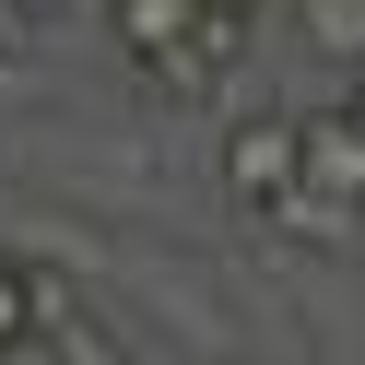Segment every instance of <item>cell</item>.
<instances>
[{
  "label": "cell",
  "mask_w": 365,
  "mask_h": 365,
  "mask_svg": "<svg viewBox=\"0 0 365 365\" xmlns=\"http://www.w3.org/2000/svg\"><path fill=\"white\" fill-rule=\"evenodd\" d=\"M118 12V48H130V71H153V59L177 48V36L200 24V0H106Z\"/></svg>",
  "instance_id": "4"
},
{
  "label": "cell",
  "mask_w": 365,
  "mask_h": 365,
  "mask_svg": "<svg viewBox=\"0 0 365 365\" xmlns=\"http://www.w3.org/2000/svg\"><path fill=\"white\" fill-rule=\"evenodd\" d=\"M24 341H48V283L0 247V354H24Z\"/></svg>",
  "instance_id": "6"
},
{
  "label": "cell",
  "mask_w": 365,
  "mask_h": 365,
  "mask_svg": "<svg viewBox=\"0 0 365 365\" xmlns=\"http://www.w3.org/2000/svg\"><path fill=\"white\" fill-rule=\"evenodd\" d=\"M294 177H307V106H247V118L224 130V200L259 224Z\"/></svg>",
  "instance_id": "1"
},
{
  "label": "cell",
  "mask_w": 365,
  "mask_h": 365,
  "mask_svg": "<svg viewBox=\"0 0 365 365\" xmlns=\"http://www.w3.org/2000/svg\"><path fill=\"white\" fill-rule=\"evenodd\" d=\"M341 106H354V118H365V71H354V95H341Z\"/></svg>",
  "instance_id": "9"
},
{
  "label": "cell",
  "mask_w": 365,
  "mask_h": 365,
  "mask_svg": "<svg viewBox=\"0 0 365 365\" xmlns=\"http://www.w3.org/2000/svg\"><path fill=\"white\" fill-rule=\"evenodd\" d=\"M247 24H259V12H200V24L153 59V83H165L177 106H212L224 83H236V59H247Z\"/></svg>",
  "instance_id": "2"
},
{
  "label": "cell",
  "mask_w": 365,
  "mask_h": 365,
  "mask_svg": "<svg viewBox=\"0 0 365 365\" xmlns=\"http://www.w3.org/2000/svg\"><path fill=\"white\" fill-rule=\"evenodd\" d=\"M0 12H12V0H0ZM0 83H12V24H0Z\"/></svg>",
  "instance_id": "7"
},
{
  "label": "cell",
  "mask_w": 365,
  "mask_h": 365,
  "mask_svg": "<svg viewBox=\"0 0 365 365\" xmlns=\"http://www.w3.org/2000/svg\"><path fill=\"white\" fill-rule=\"evenodd\" d=\"M200 12H259V0H200Z\"/></svg>",
  "instance_id": "8"
},
{
  "label": "cell",
  "mask_w": 365,
  "mask_h": 365,
  "mask_svg": "<svg viewBox=\"0 0 365 365\" xmlns=\"http://www.w3.org/2000/svg\"><path fill=\"white\" fill-rule=\"evenodd\" d=\"M294 36L341 71H365V0H294Z\"/></svg>",
  "instance_id": "5"
},
{
  "label": "cell",
  "mask_w": 365,
  "mask_h": 365,
  "mask_svg": "<svg viewBox=\"0 0 365 365\" xmlns=\"http://www.w3.org/2000/svg\"><path fill=\"white\" fill-rule=\"evenodd\" d=\"M294 189H318L341 224H365V118L354 106H307V177Z\"/></svg>",
  "instance_id": "3"
}]
</instances>
